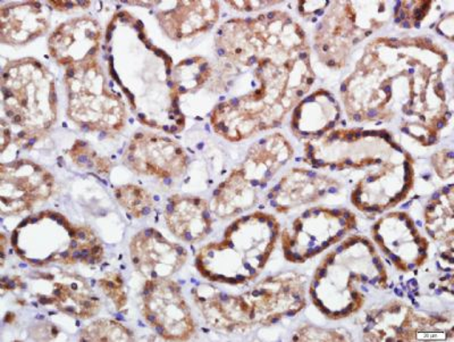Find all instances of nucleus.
I'll list each match as a JSON object with an SVG mask.
<instances>
[{
    "label": "nucleus",
    "instance_id": "37",
    "mask_svg": "<svg viewBox=\"0 0 454 342\" xmlns=\"http://www.w3.org/2000/svg\"><path fill=\"white\" fill-rule=\"evenodd\" d=\"M46 4L51 10L59 12L88 10V8L91 6V2H70V0H64V2H47Z\"/></svg>",
    "mask_w": 454,
    "mask_h": 342
},
{
    "label": "nucleus",
    "instance_id": "32",
    "mask_svg": "<svg viewBox=\"0 0 454 342\" xmlns=\"http://www.w3.org/2000/svg\"><path fill=\"white\" fill-rule=\"evenodd\" d=\"M98 286L101 291L106 295L107 298L113 301L114 306L116 307L117 311H121V309L127 306L128 295L120 273H108V274L99 280Z\"/></svg>",
    "mask_w": 454,
    "mask_h": 342
},
{
    "label": "nucleus",
    "instance_id": "4",
    "mask_svg": "<svg viewBox=\"0 0 454 342\" xmlns=\"http://www.w3.org/2000/svg\"><path fill=\"white\" fill-rule=\"evenodd\" d=\"M281 227L273 215L254 211L235 219L220 243L199 251L196 267L212 282L243 284L257 278L273 254Z\"/></svg>",
    "mask_w": 454,
    "mask_h": 342
},
{
    "label": "nucleus",
    "instance_id": "1",
    "mask_svg": "<svg viewBox=\"0 0 454 342\" xmlns=\"http://www.w3.org/2000/svg\"><path fill=\"white\" fill-rule=\"evenodd\" d=\"M448 52L426 36H377L340 84L348 119L400 120L401 131L423 146L439 140L451 120L443 83Z\"/></svg>",
    "mask_w": 454,
    "mask_h": 342
},
{
    "label": "nucleus",
    "instance_id": "34",
    "mask_svg": "<svg viewBox=\"0 0 454 342\" xmlns=\"http://www.w3.org/2000/svg\"><path fill=\"white\" fill-rule=\"evenodd\" d=\"M226 5L233 8L238 12H247V13H253V12H259L267 10L278 5H282L283 2H269V0H239V2H225Z\"/></svg>",
    "mask_w": 454,
    "mask_h": 342
},
{
    "label": "nucleus",
    "instance_id": "23",
    "mask_svg": "<svg viewBox=\"0 0 454 342\" xmlns=\"http://www.w3.org/2000/svg\"><path fill=\"white\" fill-rule=\"evenodd\" d=\"M212 206L197 195H173L166 203L164 219L170 234L184 243H196L210 234Z\"/></svg>",
    "mask_w": 454,
    "mask_h": 342
},
{
    "label": "nucleus",
    "instance_id": "30",
    "mask_svg": "<svg viewBox=\"0 0 454 342\" xmlns=\"http://www.w3.org/2000/svg\"><path fill=\"white\" fill-rule=\"evenodd\" d=\"M392 8V19L400 28H419L431 13L434 2L417 0V2H395Z\"/></svg>",
    "mask_w": 454,
    "mask_h": 342
},
{
    "label": "nucleus",
    "instance_id": "24",
    "mask_svg": "<svg viewBox=\"0 0 454 342\" xmlns=\"http://www.w3.org/2000/svg\"><path fill=\"white\" fill-rule=\"evenodd\" d=\"M294 156V148L281 133L270 134L250 147L240 166L255 188L265 186Z\"/></svg>",
    "mask_w": 454,
    "mask_h": 342
},
{
    "label": "nucleus",
    "instance_id": "15",
    "mask_svg": "<svg viewBox=\"0 0 454 342\" xmlns=\"http://www.w3.org/2000/svg\"><path fill=\"white\" fill-rule=\"evenodd\" d=\"M372 235L397 270L411 271L428 258V240L405 211H391L380 218L372 227Z\"/></svg>",
    "mask_w": 454,
    "mask_h": 342
},
{
    "label": "nucleus",
    "instance_id": "12",
    "mask_svg": "<svg viewBox=\"0 0 454 342\" xmlns=\"http://www.w3.org/2000/svg\"><path fill=\"white\" fill-rule=\"evenodd\" d=\"M413 185L415 170L409 154L400 160L367 171L352 190L351 203L364 213H383L407 199Z\"/></svg>",
    "mask_w": 454,
    "mask_h": 342
},
{
    "label": "nucleus",
    "instance_id": "3",
    "mask_svg": "<svg viewBox=\"0 0 454 342\" xmlns=\"http://www.w3.org/2000/svg\"><path fill=\"white\" fill-rule=\"evenodd\" d=\"M243 70L250 71L251 89L221 101L210 116L214 131L230 142H240L278 128L310 91L316 75L306 32Z\"/></svg>",
    "mask_w": 454,
    "mask_h": 342
},
{
    "label": "nucleus",
    "instance_id": "35",
    "mask_svg": "<svg viewBox=\"0 0 454 342\" xmlns=\"http://www.w3.org/2000/svg\"><path fill=\"white\" fill-rule=\"evenodd\" d=\"M331 2H298V13L302 19L319 18L325 13Z\"/></svg>",
    "mask_w": 454,
    "mask_h": 342
},
{
    "label": "nucleus",
    "instance_id": "25",
    "mask_svg": "<svg viewBox=\"0 0 454 342\" xmlns=\"http://www.w3.org/2000/svg\"><path fill=\"white\" fill-rule=\"evenodd\" d=\"M257 203L255 187L239 168L233 170L215 191L212 211L217 218L231 219L253 209Z\"/></svg>",
    "mask_w": 454,
    "mask_h": 342
},
{
    "label": "nucleus",
    "instance_id": "7",
    "mask_svg": "<svg viewBox=\"0 0 454 342\" xmlns=\"http://www.w3.org/2000/svg\"><path fill=\"white\" fill-rule=\"evenodd\" d=\"M391 3L331 2L314 34L319 62L331 70H342L355 49L391 21Z\"/></svg>",
    "mask_w": 454,
    "mask_h": 342
},
{
    "label": "nucleus",
    "instance_id": "14",
    "mask_svg": "<svg viewBox=\"0 0 454 342\" xmlns=\"http://www.w3.org/2000/svg\"><path fill=\"white\" fill-rule=\"evenodd\" d=\"M123 162L132 172L158 180L180 179L189 168V156L182 146L153 132L136 133L125 150Z\"/></svg>",
    "mask_w": 454,
    "mask_h": 342
},
{
    "label": "nucleus",
    "instance_id": "2",
    "mask_svg": "<svg viewBox=\"0 0 454 342\" xmlns=\"http://www.w3.org/2000/svg\"><path fill=\"white\" fill-rule=\"evenodd\" d=\"M105 49L108 75L136 119L160 131H184L173 60L149 38L144 23L128 11L117 12L105 32Z\"/></svg>",
    "mask_w": 454,
    "mask_h": 342
},
{
    "label": "nucleus",
    "instance_id": "22",
    "mask_svg": "<svg viewBox=\"0 0 454 342\" xmlns=\"http://www.w3.org/2000/svg\"><path fill=\"white\" fill-rule=\"evenodd\" d=\"M340 107L333 93L317 89L299 101L292 114V133L300 140L314 141L336 129Z\"/></svg>",
    "mask_w": 454,
    "mask_h": 342
},
{
    "label": "nucleus",
    "instance_id": "10",
    "mask_svg": "<svg viewBox=\"0 0 454 342\" xmlns=\"http://www.w3.org/2000/svg\"><path fill=\"white\" fill-rule=\"evenodd\" d=\"M356 227V217L347 209L312 207L284 230L281 243L286 258L305 263L342 240Z\"/></svg>",
    "mask_w": 454,
    "mask_h": 342
},
{
    "label": "nucleus",
    "instance_id": "19",
    "mask_svg": "<svg viewBox=\"0 0 454 342\" xmlns=\"http://www.w3.org/2000/svg\"><path fill=\"white\" fill-rule=\"evenodd\" d=\"M340 185L325 174L306 169H292L269 195L270 206L278 213H287L308 203H317L327 195L338 193Z\"/></svg>",
    "mask_w": 454,
    "mask_h": 342
},
{
    "label": "nucleus",
    "instance_id": "36",
    "mask_svg": "<svg viewBox=\"0 0 454 342\" xmlns=\"http://www.w3.org/2000/svg\"><path fill=\"white\" fill-rule=\"evenodd\" d=\"M435 32L437 35L449 40L450 43H453L454 13L452 11L447 12V13L442 15L441 18L437 20L435 23Z\"/></svg>",
    "mask_w": 454,
    "mask_h": 342
},
{
    "label": "nucleus",
    "instance_id": "31",
    "mask_svg": "<svg viewBox=\"0 0 454 342\" xmlns=\"http://www.w3.org/2000/svg\"><path fill=\"white\" fill-rule=\"evenodd\" d=\"M68 155L72 162H74L80 169L93 170L97 173L104 174L112 170L111 162L107 158L100 157L98 154L93 152L87 142L82 140H76Z\"/></svg>",
    "mask_w": 454,
    "mask_h": 342
},
{
    "label": "nucleus",
    "instance_id": "18",
    "mask_svg": "<svg viewBox=\"0 0 454 342\" xmlns=\"http://www.w3.org/2000/svg\"><path fill=\"white\" fill-rule=\"evenodd\" d=\"M105 35L91 16H81L59 24L48 39V51L56 63L70 68L99 56Z\"/></svg>",
    "mask_w": 454,
    "mask_h": 342
},
{
    "label": "nucleus",
    "instance_id": "26",
    "mask_svg": "<svg viewBox=\"0 0 454 342\" xmlns=\"http://www.w3.org/2000/svg\"><path fill=\"white\" fill-rule=\"evenodd\" d=\"M453 186L433 195L425 209V227L434 242L453 247Z\"/></svg>",
    "mask_w": 454,
    "mask_h": 342
},
{
    "label": "nucleus",
    "instance_id": "33",
    "mask_svg": "<svg viewBox=\"0 0 454 342\" xmlns=\"http://www.w3.org/2000/svg\"><path fill=\"white\" fill-rule=\"evenodd\" d=\"M453 152L451 149H442L433 155L432 165L434 171L442 180H448V179L453 177Z\"/></svg>",
    "mask_w": 454,
    "mask_h": 342
},
{
    "label": "nucleus",
    "instance_id": "21",
    "mask_svg": "<svg viewBox=\"0 0 454 342\" xmlns=\"http://www.w3.org/2000/svg\"><path fill=\"white\" fill-rule=\"evenodd\" d=\"M51 10L46 3L22 2L0 7V43L26 46L51 28Z\"/></svg>",
    "mask_w": 454,
    "mask_h": 342
},
{
    "label": "nucleus",
    "instance_id": "20",
    "mask_svg": "<svg viewBox=\"0 0 454 342\" xmlns=\"http://www.w3.org/2000/svg\"><path fill=\"white\" fill-rule=\"evenodd\" d=\"M220 3L214 0H189L173 3V7L158 11L156 20L164 35L182 42L207 34L220 20Z\"/></svg>",
    "mask_w": 454,
    "mask_h": 342
},
{
    "label": "nucleus",
    "instance_id": "27",
    "mask_svg": "<svg viewBox=\"0 0 454 342\" xmlns=\"http://www.w3.org/2000/svg\"><path fill=\"white\" fill-rule=\"evenodd\" d=\"M214 75L212 64L204 56H192L174 65V84L181 96L204 87Z\"/></svg>",
    "mask_w": 454,
    "mask_h": 342
},
{
    "label": "nucleus",
    "instance_id": "17",
    "mask_svg": "<svg viewBox=\"0 0 454 342\" xmlns=\"http://www.w3.org/2000/svg\"><path fill=\"white\" fill-rule=\"evenodd\" d=\"M129 256L133 266L145 280L169 279L188 260L184 247L169 242L153 227L141 230L132 238Z\"/></svg>",
    "mask_w": 454,
    "mask_h": 342
},
{
    "label": "nucleus",
    "instance_id": "9",
    "mask_svg": "<svg viewBox=\"0 0 454 342\" xmlns=\"http://www.w3.org/2000/svg\"><path fill=\"white\" fill-rule=\"evenodd\" d=\"M408 154L387 130L334 129L305 145L307 164L315 169H374Z\"/></svg>",
    "mask_w": 454,
    "mask_h": 342
},
{
    "label": "nucleus",
    "instance_id": "13",
    "mask_svg": "<svg viewBox=\"0 0 454 342\" xmlns=\"http://www.w3.org/2000/svg\"><path fill=\"white\" fill-rule=\"evenodd\" d=\"M55 179L50 171L28 160L0 164V209L2 215H20L32 211L51 197Z\"/></svg>",
    "mask_w": 454,
    "mask_h": 342
},
{
    "label": "nucleus",
    "instance_id": "16",
    "mask_svg": "<svg viewBox=\"0 0 454 342\" xmlns=\"http://www.w3.org/2000/svg\"><path fill=\"white\" fill-rule=\"evenodd\" d=\"M31 292L43 306L54 305L65 314L90 319L101 307L100 299L78 275L38 272L31 275Z\"/></svg>",
    "mask_w": 454,
    "mask_h": 342
},
{
    "label": "nucleus",
    "instance_id": "8",
    "mask_svg": "<svg viewBox=\"0 0 454 342\" xmlns=\"http://www.w3.org/2000/svg\"><path fill=\"white\" fill-rule=\"evenodd\" d=\"M67 115L80 128L91 132L119 133L127 123L123 95L111 88L97 59L67 68Z\"/></svg>",
    "mask_w": 454,
    "mask_h": 342
},
{
    "label": "nucleus",
    "instance_id": "28",
    "mask_svg": "<svg viewBox=\"0 0 454 342\" xmlns=\"http://www.w3.org/2000/svg\"><path fill=\"white\" fill-rule=\"evenodd\" d=\"M115 197L120 205L135 219L148 217L155 206L153 195L137 185L120 186L115 189Z\"/></svg>",
    "mask_w": 454,
    "mask_h": 342
},
{
    "label": "nucleus",
    "instance_id": "11",
    "mask_svg": "<svg viewBox=\"0 0 454 342\" xmlns=\"http://www.w3.org/2000/svg\"><path fill=\"white\" fill-rule=\"evenodd\" d=\"M141 312L150 327L166 340H188L196 332L192 311L176 281L145 280Z\"/></svg>",
    "mask_w": 454,
    "mask_h": 342
},
{
    "label": "nucleus",
    "instance_id": "6",
    "mask_svg": "<svg viewBox=\"0 0 454 342\" xmlns=\"http://www.w3.org/2000/svg\"><path fill=\"white\" fill-rule=\"evenodd\" d=\"M3 111L24 138L38 139L57 121L54 76L34 57L11 60L2 73Z\"/></svg>",
    "mask_w": 454,
    "mask_h": 342
},
{
    "label": "nucleus",
    "instance_id": "29",
    "mask_svg": "<svg viewBox=\"0 0 454 342\" xmlns=\"http://www.w3.org/2000/svg\"><path fill=\"white\" fill-rule=\"evenodd\" d=\"M81 341H133V333L119 322L101 319L87 325L80 333Z\"/></svg>",
    "mask_w": 454,
    "mask_h": 342
},
{
    "label": "nucleus",
    "instance_id": "5",
    "mask_svg": "<svg viewBox=\"0 0 454 342\" xmlns=\"http://www.w3.org/2000/svg\"><path fill=\"white\" fill-rule=\"evenodd\" d=\"M20 259L35 268L64 266H97L104 259V247L89 227L74 226L55 211H43L24 219L11 237Z\"/></svg>",
    "mask_w": 454,
    "mask_h": 342
}]
</instances>
